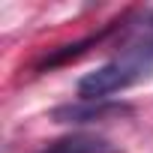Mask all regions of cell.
<instances>
[{"label": "cell", "instance_id": "obj_1", "mask_svg": "<svg viewBox=\"0 0 153 153\" xmlns=\"http://www.w3.org/2000/svg\"><path fill=\"white\" fill-rule=\"evenodd\" d=\"M147 75H153V33L141 42H132L120 57L108 60L105 66L87 72L78 81V93L81 99H108L111 93L144 81Z\"/></svg>", "mask_w": 153, "mask_h": 153}, {"label": "cell", "instance_id": "obj_2", "mask_svg": "<svg viewBox=\"0 0 153 153\" xmlns=\"http://www.w3.org/2000/svg\"><path fill=\"white\" fill-rule=\"evenodd\" d=\"M132 114L129 105L114 102V99H81V102H69L51 111V120L57 123H99V120H114Z\"/></svg>", "mask_w": 153, "mask_h": 153}, {"label": "cell", "instance_id": "obj_3", "mask_svg": "<svg viewBox=\"0 0 153 153\" xmlns=\"http://www.w3.org/2000/svg\"><path fill=\"white\" fill-rule=\"evenodd\" d=\"M39 153H114L108 141L93 138V135H69L60 141H51L48 147H42Z\"/></svg>", "mask_w": 153, "mask_h": 153}, {"label": "cell", "instance_id": "obj_4", "mask_svg": "<svg viewBox=\"0 0 153 153\" xmlns=\"http://www.w3.org/2000/svg\"><path fill=\"white\" fill-rule=\"evenodd\" d=\"M108 30H111V27H108ZM108 30L93 33V36H87V39H81V42H72V45H63V48H57V51L45 54V57L39 60V69H54V66H60V63H69V60H75V57H81V54H84L90 45L102 42V36H105Z\"/></svg>", "mask_w": 153, "mask_h": 153}, {"label": "cell", "instance_id": "obj_5", "mask_svg": "<svg viewBox=\"0 0 153 153\" xmlns=\"http://www.w3.org/2000/svg\"><path fill=\"white\" fill-rule=\"evenodd\" d=\"M144 21H147V27H153V9H147V12H144Z\"/></svg>", "mask_w": 153, "mask_h": 153}]
</instances>
